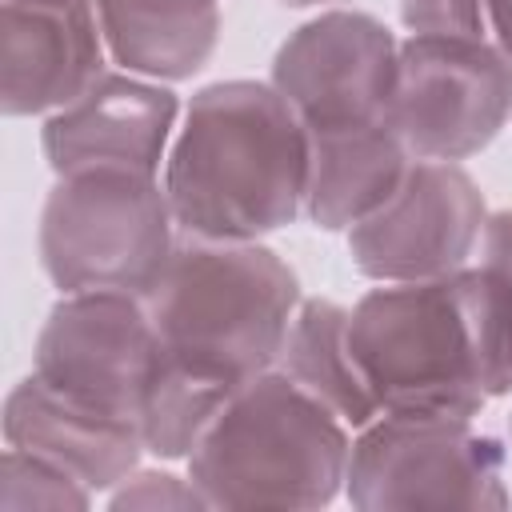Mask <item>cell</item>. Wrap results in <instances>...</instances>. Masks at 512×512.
<instances>
[{"instance_id": "cell-4", "label": "cell", "mask_w": 512, "mask_h": 512, "mask_svg": "<svg viewBox=\"0 0 512 512\" xmlns=\"http://www.w3.org/2000/svg\"><path fill=\"white\" fill-rule=\"evenodd\" d=\"M348 424L280 368L244 380L188 452L208 508H324L344 492Z\"/></svg>"}, {"instance_id": "cell-23", "label": "cell", "mask_w": 512, "mask_h": 512, "mask_svg": "<svg viewBox=\"0 0 512 512\" xmlns=\"http://www.w3.org/2000/svg\"><path fill=\"white\" fill-rule=\"evenodd\" d=\"M508 436H512V420H508Z\"/></svg>"}, {"instance_id": "cell-1", "label": "cell", "mask_w": 512, "mask_h": 512, "mask_svg": "<svg viewBox=\"0 0 512 512\" xmlns=\"http://www.w3.org/2000/svg\"><path fill=\"white\" fill-rule=\"evenodd\" d=\"M348 340L380 412L476 420L512 392V308L484 264L364 292Z\"/></svg>"}, {"instance_id": "cell-3", "label": "cell", "mask_w": 512, "mask_h": 512, "mask_svg": "<svg viewBox=\"0 0 512 512\" xmlns=\"http://www.w3.org/2000/svg\"><path fill=\"white\" fill-rule=\"evenodd\" d=\"M140 296L172 364L240 388L276 368L300 280L260 240L188 236Z\"/></svg>"}, {"instance_id": "cell-6", "label": "cell", "mask_w": 512, "mask_h": 512, "mask_svg": "<svg viewBox=\"0 0 512 512\" xmlns=\"http://www.w3.org/2000/svg\"><path fill=\"white\" fill-rule=\"evenodd\" d=\"M344 492L360 512L508 508V448L468 416L380 412L352 436Z\"/></svg>"}, {"instance_id": "cell-9", "label": "cell", "mask_w": 512, "mask_h": 512, "mask_svg": "<svg viewBox=\"0 0 512 512\" xmlns=\"http://www.w3.org/2000/svg\"><path fill=\"white\" fill-rule=\"evenodd\" d=\"M160 336L140 292H64L36 332L32 372L140 428Z\"/></svg>"}, {"instance_id": "cell-22", "label": "cell", "mask_w": 512, "mask_h": 512, "mask_svg": "<svg viewBox=\"0 0 512 512\" xmlns=\"http://www.w3.org/2000/svg\"><path fill=\"white\" fill-rule=\"evenodd\" d=\"M280 4H288V8H312V4H328V0H280Z\"/></svg>"}, {"instance_id": "cell-17", "label": "cell", "mask_w": 512, "mask_h": 512, "mask_svg": "<svg viewBox=\"0 0 512 512\" xmlns=\"http://www.w3.org/2000/svg\"><path fill=\"white\" fill-rule=\"evenodd\" d=\"M92 488L80 484L72 472H64L60 464L24 452V448H4L0 460V508L4 512H28V508H88L92 504Z\"/></svg>"}, {"instance_id": "cell-8", "label": "cell", "mask_w": 512, "mask_h": 512, "mask_svg": "<svg viewBox=\"0 0 512 512\" xmlns=\"http://www.w3.org/2000/svg\"><path fill=\"white\" fill-rule=\"evenodd\" d=\"M484 224V192L456 160L412 156L396 192L348 228V252L376 284L432 280L468 264Z\"/></svg>"}, {"instance_id": "cell-18", "label": "cell", "mask_w": 512, "mask_h": 512, "mask_svg": "<svg viewBox=\"0 0 512 512\" xmlns=\"http://www.w3.org/2000/svg\"><path fill=\"white\" fill-rule=\"evenodd\" d=\"M108 508L128 512V508H144V512H176V508H208V500L200 496V488L192 480H180L172 472H152V468H136L128 472L112 492H108Z\"/></svg>"}, {"instance_id": "cell-21", "label": "cell", "mask_w": 512, "mask_h": 512, "mask_svg": "<svg viewBox=\"0 0 512 512\" xmlns=\"http://www.w3.org/2000/svg\"><path fill=\"white\" fill-rule=\"evenodd\" d=\"M484 36L512 60V0H484Z\"/></svg>"}, {"instance_id": "cell-5", "label": "cell", "mask_w": 512, "mask_h": 512, "mask_svg": "<svg viewBox=\"0 0 512 512\" xmlns=\"http://www.w3.org/2000/svg\"><path fill=\"white\" fill-rule=\"evenodd\" d=\"M176 248V216L156 176H56L40 208V264L64 292H144Z\"/></svg>"}, {"instance_id": "cell-7", "label": "cell", "mask_w": 512, "mask_h": 512, "mask_svg": "<svg viewBox=\"0 0 512 512\" xmlns=\"http://www.w3.org/2000/svg\"><path fill=\"white\" fill-rule=\"evenodd\" d=\"M512 120V60L472 36L400 40L392 128L420 160H468Z\"/></svg>"}, {"instance_id": "cell-2", "label": "cell", "mask_w": 512, "mask_h": 512, "mask_svg": "<svg viewBox=\"0 0 512 512\" xmlns=\"http://www.w3.org/2000/svg\"><path fill=\"white\" fill-rule=\"evenodd\" d=\"M308 132L268 80L204 84L164 160L176 228L200 240H260L304 212Z\"/></svg>"}, {"instance_id": "cell-11", "label": "cell", "mask_w": 512, "mask_h": 512, "mask_svg": "<svg viewBox=\"0 0 512 512\" xmlns=\"http://www.w3.org/2000/svg\"><path fill=\"white\" fill-rule=\"evenodd\" d=\"M176 116L180 100L160 80L136 72H104L68 108L44 116L40 148L56 176H160Z\"/></svg>"}, {"instance_id": "cell-15", "label": "cell", "mask_w": 512, "mask_h": 512, "mask_svg": "<svg viewBox=\"0 0 512 512\" xmlns=\"http://www.w3.org/2000/svg\"><path fill=\"white\" fill-rule=\"evenodd\" d=\"M100 24L124 72L188 80L220 40V0H100Z\"/></svg>"}, {"instance_id": "cell-10", "label": "cell", "mask_w": 512, "mask_h": 512, "mask_svg": "<svg viewBox=\"0 0 512 512\" xmlns=\"http://www.w3.org/2000/svg\"><path fill=\"white\" fill-rule=\"evenodd\" d=\"M400 40L368 12L332 8L304 20L272 60V84L304 132L392 120Z\"/></svg>"}, {"instance_id": "cell-13", "label": "cell", "mask_w": 512, "mask_h": 512, "mask_svg": "<svg viewBox=\"0 0 512 512\" xmlns=\"http://www.w3.org/2000/svg\"><path fill=\"white\" fill-rule=\"evenodd\" d=\"M0 428L4 444L60 464L92 492H112L128 472L140 468V452H148L132 420L60 392L36 372L8 392Z\"/></svg>"}, {"instance_id": "cell-16", "label": "cell", "mask_w": 512, "mask_h": 512, "mask_svg": "<svg viewBox=\"0 0 512 512\" xmlns=\"http://www.w3.org/2000/svg\"><path fill=\"white\" fill-rule=\"evenodd\" d=\"M276 368L324 408H332L348 428H364L380 416L348 340V308L336 300H300Z\"/></svg>"}, {"instance_id": "cell-12", "label": "cell", "mask_w": 512, "mask_h": 512, "mask_svg": "<svg viewBox=\"0 0 512 512\" xmlns=\"http://www.w3.org/2000/svg\"><path fill=\"white\" fill-rule=\"evenodd\" d=\"M100 0H4V116H52L84 96L104 68Z\"/></svg>"}, {"instance_id": "cell-19", "label": "cell", "mask_w": 512, "mask_h": 512, "mask_svg": "<svg viewBox=\"0 0 512 512\" xmlns=\"http://www.w3.org/2000/svg\"><path fill=\"white\" fill-rule=\"evenodd\" d=\"M400 20L412 36H484V0H400Z\"/></svg>"}, {"instance_id": "cell-20", "label": "cell", "mask_w": 512, "mask_h": 512, "mask_svg": "<svg viewBox=\"0 0 512 512\" xmlns=\"http://www.w3.org/2000/svg\"><path fill=\"white\" fill-rule=\"evenodd\" d=\"M480 264L496 276V284L504 288L508 308H512V208L488 216L484 236H480Z\"/></svg>"}, {"instance_id": "cell-14", "label": "cell", "mask_w": 512, "mask_h": 512, "mask_svg": "<svg viewBox=\"0 0 512 512\" xmlns=\"http://www.w3.org/2000/svg\"><path fill=\"white\" fill-rule=\"evenodd\" d=\"M408 164L412 152L392 120L308 132L304 216L324 232H348L396 192Z\"/></svg>"}]
</instances>
